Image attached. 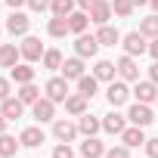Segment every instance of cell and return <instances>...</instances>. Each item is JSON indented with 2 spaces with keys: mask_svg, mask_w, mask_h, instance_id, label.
I'll return each instance as SVG.
<instances>
[{
  "mask_svg": "<svg viewBox=\"0 0 158 158\" xmlns=\"http://www.w3.org/2000/svg\"><path fill=\"white\" fill-rule=\"evenodd\" d=\"M121 47H124L127 56H143V53H149V37L143 31H130V34L121 37Z\"/></svg>",
  "mask_w": 158,
  "mask_h": 158,
  "instance_id": "cell-1",
  "label": "cell"
},
{
  "mask_svg": "<svg viewBox=\"0 0 158 158\" xmlns=\"http://www.w3.org/2000/svg\"><path fill=\"white\" fill-rule=\"evenodd\" d=\"M19 50H22V59H25V62H31V65H34V62H40V59H44V53H47V50H44V44H40V37H34V34H25V37H22V44H19Z\"/></svg>",
  "mask_w": 158,
  "mask_h": 158,
  "instance_id": "cell-2",
  "label": "cell"
},
{
  "mask_svg": "<svg viewBox=\"0 0 158 158\" xmlns=\"http://www.w3.org/2000/svg\"><path fill=\"white\" fill-rule=\"evenodd\" d=\"M77 133H81V130H77L74 121H68V118H56V121H53V136H56L59 143H74Z\"/></svg>",
  "mask_w": 158,
  "mask_h": 158,
  "instance_id": "cell-3",
  "label": "cell"
},
{
  "mask_svg": "<svg viewBox=\"0 0 158 158\" xmlns=\"http://www.w3.org/2000/svg\"><path fill=\"white\" fill-rule=\"evenodd\" d=\"M130 87H127V81H112L109 84V90H106V99H109V106L112 109H118V106H124L127 99H130Z\"/></svg>",
  "mask_w": 158,
  "mask_h": 158,
  "instance_id": "cell-4",
  "label": "cell"
},
{
  "mask_svg": "<svg viewBox=\"0 0 158 158\" xmlns=\"http://www.w3.org/2000/svg\"><path fill=\"white\" fill-rule=\"evenodd\" d=\"M31 115L37 124H47V121H56V102L50 96H40L34 106H31Z\"/></svg>",
  "mask_w": 158,
  "mask_h": 158,
  "instance_id": "cell-5",
  "label": "cell"
},
{
  "mask_svg": "<svg viewBox=\"0 0 158 158\" xmlns=\"http://www.w3.org/2000/svg\"><path fill=\"white\" fill-rule=\"evenodd\" d=\"M99 53V40H96V34H77V40H74V56H81V59H90V56H96Z\"/></svg>",
  "mask_w": 158,
  "mask_h": 158,
  "instance_id": "cell-6",
  "label": "cell"
},
{
  "mask_svg": "<svg viewBox=\"0 0 158 158\" xmlns=\"http://www.w3.org/2000/svg\"><path fill=\"white\" fill-rule=\"evenodd\" d=\"M3 28H6V31H10L13 37H25V34H28V28H31V19H28L25 13H19V10H13Z\"/></svg>",
  "mask_w": 158,
  "mask_h": 158,
  "instance_id": "cell-7",
  "label": "cell"
},
{
  "mask_svg": "<svg viewBox=\"0 0 158 158\" xmlns=\"http://www.w3.org/2000/svg\"><path fill=\"white\" fill-rule=\"evenodd\" d=\"M115 65H118V77H121V81H133V84L139 81V65H136V56H127V53H124Z\"/></svg>",
  "mask_w": 158,
  "mask_h": 158,
  "instance_id": "cell-8",
  "label": "cell"
},
{
  "mask_svg": "<svg viewBox=\"0 0 158 158\" xmlns=\"http://www.w3.org/2000/svg\"><path fill=\"white\" fill-rule=\"evenodd\" d=\"M44 93L53 102H65L68 99V77H50V81L44 84Z\"/></svg>",
  "mask_w": 158,
  "mask_h": 158,
  "instance_id": "cell-9",
  "label": "cell"
},
{
  "mask_svg": "<svg viewBox=\"0 0 158 158\" xmlns=\"http://www.w3.org/2000/svg\"><path fill=\"white\" fill-rule=\"evenodd\" d=\"M127 121H130V124H136V127H149V124L155 121V115H152V109H149L146 102H136V106H130Z\"/></svg>",
  "mask_w": 158,
  "mask_h": 158,
  "instance_id": "cell-10",
  "label": "cell"
},
{
  "mask_svg": "<svg viewBox=\"0 0 158 158\" xmlns=\"http://www.w3.org/2000/svg\"><path fill=\"white\" fill-rule=\"evenodd\" d=\"M133 96H136V102H158V84L155 81H136V87H133Z\"/></svg>",
  "mask_w": 158,
  "mask_h": 158,
  "instance_id": "cell-11",
  "label": "cell"
},
{
  "mask_svg": "<svg viewBox=\"0 0 158 158\" xmlns=\"http://www.w3.org/2000/svg\"><path fill=\"white\" fill-rule=\"evenodd\" d=\"M124 127H127V115H118L115 109H112L109 115H102V130H106V133L121 136V133H124Z\"/></svg>",
  "mask_w": 158,
  "mask_h": 158,
  "instance_id": "cell-12",
  "label": "cell"
},
{
  "mask_svg": "<svg viewBox=\"0 0 158 158\" xmlns=\"http://www.w3.org/2000/svg\"><path fill=\"white\" fill-rule=\"evenodd\" d=\"M87 13H90V22H93V25H109V19H112L115 10H112L109 0H96V3H93Z\"/></svg>",
  "mask_w": 158,
  "mask_h": 158,
  "instance_id": "cell-13",
  "label": "cell"
},
{
  "mask_svg": "<svg viewBox=\"0 0 158 158\" xmlns=\"http://www.w3.org/2000/svg\"><path fill=\"white\" fill-rule=\"evenodd\" d=\"M87 25H90V13L87 10H71L68 13V31L71 34H84Z\"/></svg>",
  "mask_w": 158,
  "mask_h": 158,
  "instance_id": "cell-14",
  "label": "cell"
},
{
  "mask_svg": "<svg viewBox=\"0 0 158 158\" xmlns=\"http://www.w3.org/2000/svg\"><path fill=\"white\" fill-rule=\"evenodd\" d=\"M77 130H81L84 136H96V133L102 130V118H96V115L84 112L81 118H77Z\"/></svg>",
  "mask_w": 158,
  "mask_h": 158,
  "instance_id": "cell-15",
  "label": "cell"
},
{
  "mask_svg": "<svg viewBox=\"0 0 158 158\" xmlns=\"http://www.w3.org/2000/svg\"><path fill=\"white\" fill-rule=\"evenodd\" d=\"M146 127H136V124H130V127H124V133H121V143L127 146V149H136V146H146V133H143Z\"/></svg>",
  "mask_w": 158,
  "mask_h": 158,
  "instance_id": "cell-16",
  "label": "cell"
},
{
  "mask_svg": "<svg viewBox=\"0 0 158 158\" xmlns=\"http://www.w3.org/2000/svg\"><path fill=\"white\" fill-rule=\"evenodd\" d=\"M81 158H106V146L99 136H87L81 143Z\"/></svg>",
  "mask_w": 158,
  "mask_h": 158,
  "instance_id": "cell-17",
  "label": "cell"
},
{
  "mask_svg": "<svg viewBox=\"0 0 158 158\" xmlns=\"http://www.w3.org/2000/svg\"><path fill=\"white\" fill-rule=\"evenodd\" d=\"M0 112L6 115V121H16V118H22V115H25V102H22L19 96H10V99L0 102Z\"/></svg>",
  "mask_w": 158,
  "mask_h": 158,
  "instance_id": "cell-18",
  "label": "cell"
},
{
  "mask_svg": "<svg viewBox=\"0 0 158 158\" xmlns=\"http://www.w3.org/2000/svg\"><path fill=\"white\" fill-rule=\"evenodd\" d=\"M10 81H16V84H31V81H34V68H31V62L13 65V68H10Z\"/></svg>",
  "mask_w": 158,
  "mask_h": 158,
  "instance_id": "cell-19",
  "label": "cell"
},
{
  "mask_svg": "<svg viewBox=\"0 0 158 158\" xmlns=\"http://www.w3.org/2000/svg\"><path fill=\"white\" fill-rule=\"evenodd\" d=\"M65 112H68L71 118H81V115L87 112V96H84V93H68V99H65Z\"/></svg>",
  "mask_w": 158,
  "mask_h": 158,
  "instance_id": "cell-20",
  "label": "cell"
},
{
  "mask_svg": "<svg viewBox=\"0 0 158 158\" xmlns=\"http://www.w3.org/2000/svg\"><path fill=\"white\" fill-rule=\"evenodd\" d=\"M19 59H22V50L16 44H0V65H3V68L19 65Z\"/></svg>",
  "mask_w": 158,
  "mask_h": 158,
  "instance_id": "cell-21",
  "label": "cell"
},
{
  "mask_svg": "<svg viewBox=\"0 0 158 158\" xmlns=\"http://www.w3.org/2000/svg\"><path fill=\"white\" fill-rule=\"evenodd\" d=\"M93 74L99 77V81L112 84V81H115V74H118V65H115V62H109V59H96V65H93Z\"/></svg>",
  "mask_w": 158,
  "mask_h": 158,
  "instance_id": "cell-22",
  "label": "cell"
},
{
  "mask_svg": "<svg viewBox=\"0 0 158 158\" xmlns=\"http://www.w3.org/2000/svg\"><path fill=\"white\" fill-rule=\"evenodd\" d=\"M84 74V59L81 56H71L62 62V77H68V81H77V77Z\"/></svg>",
  "mask_w": 158,
  "mask_h": 158,
  "instance_id": "cell-23",
  "label": "cell"
},
{
  "mask_svg": "<svg viewBox=\"0 0 158 158\" xmlns=\"http://www.w3.org/2000/svg\"><path fill=\"white\" fill-rule=\"evenodd\" d=\"M19 139H22V146H25V149H37L40 143H47V136H44V130H40V127H25V130L19 133Z\"/></svg>",
  "mask_w": 158,
  "mask_h": 158,
  "instance_id": "cell-24",
  "label": "cell"
},
{
  "mask_svg": "<svg viewBox=\"0 0 158 158\" xmlns=\"http://www.w3.org/2000/svg\"><path fill=\"white\" fill-rule=\"evenodd\" d=\"M96 90H99V77L96 74H81L77 77V93H84L87 99H93Z\"/></svg>",
  "mask_w": 158,
  "mask_h": 158,
  "instance_id": "cell-25",
  "label": "cell"
},
{
  "mask_svg": "<svg viewBox=\"0 0 158 158\" xmlns=\"http://www.w3.org/2000/svg\"><path fill=\"white\" fill-rule=\"evenodd\" d=\"M47 34H50V37H65V34H71V31H68V16H53V19L47 22Z\"/></svg>",
  "mask_w": 158,
  "mask_h": 158,
  "instance_id": "cell-26",
  "label": "cell"
},
{
  "mask_svg": "<svg viewBox=\"0 0 158 158\" xmlns=\"http://www.w3.org/2000/svg\"><path fill=\"white\" fill-rule=\"evenodd\" d=\"M96 40H99V47H115V44H121V34H118V28H112V25H99Z\"/></svg>",
  "mask_w": 158,
  "mask_h": 158,
  "instance_id": "cell-27",
  "label": "cell"
},
{
  "mask_svg": "<svg viewBox=\"0 0 158 158\" xmlns=\"http://www.w3.org/2000/svg\"><path fill=\"white\" fill-rule=\"evenodd\" d=\"M19 146H22V139H16L10 133H0V158H16Z\"/></svg>",
  "mask_w": 158,
  "mask_h": 158,
  "instance_id": "cell-28",
  "label": "cell"
},
{
  "mask_svg": "<svg viewBox=\"0 0 158 158\" xmlns=\"http://www.w3.org/2000/svg\"><path fill=\"white\" fill-rule=\"evenodd\" d=\"M19 99L25 102V106H34L37 99H40V87L31 81V84H19Z\"/></svg>",
  "mask_w": 158,
  "mask_h": 158,
  "instance_id": "cell-29",
  "label": "cell"
},
{
  "mask_svg": "<svg viewBox=\"0 0 158 158\" xmlns=\"http://www.w3.org/2000/svg\"><path fill=\"white\" fill-rule=\"evenodd\" d=\"M139 31L152 40V37H158V13H152V16H146V19H139Z\"/></svg>",
  "mask_w": 158,
  "mask_h": 158,
  "instance_id": "cell-30",
  "label": "cell"
},
{
  "mask_svg": "<svg viewBox=\"0 0 158 158\" xmlns=\"http://www.w3.org/2000/svg\"><path fill=\"white\" fill-rule=\"evenodd\" d=\"M40 62H44V68H50V71H56V68H62V62H65V59H62V53H59V50H47Z\"/></svg>",
  "mask_w": 158,
  "mask_h": 158,
  "instance_id": "cell-31",
  "label": "cell"
},
{
  "mask_svg": "<svg viewBox=\"0 0 158 158\" xmlns=\"http://www.w3.org/2000/svg\"><path fill=\"white\" fill-rule=\"evenodd\" d=\"M74 6H77V0H53V3H50V13H53V16H68Z\"/></svg>",
  "mask_w": 158,
  "mask_h": 158,
  "instance_id": "cell-32",
  "label": "cell"
},
{
  "mask_svg": "<svg viewBox=\"0 0 158 158\" xmlns=\"http://www.w3.org/2000/svg\"><path fill=\"white\" fill-rule=\"evenodd\" d=\"M112 10H115V16H121V19H127V16H133V0H112Z\"/></svg>",
  "mask_w": 158,
  "mask_h": 158,
  "instance_id": "cell-33",
  "label": "cell"
},
{
  "mask_svg": "<svg viewBox=\"0 0 158 158\" xmlns=\"http://www.w3.org/2000/svg\"><path fill=\"white\" fill-rule=\"evenodd\" d=\"M106 158H130V149L121 143V146H112V149H106Z\"/></svg>",
  "mask_w": 158,
  "mask_h": 158,
  "instance_id": "cell-34",
  "label": "cell"
},
{
  "mask_svg": "<svg viewBox=\"0 0 158 158\" xmlns=\"http://www.w3.org/2000/svg\"><path fill=\"white\" fill-rule=\"evenodd\" d=\"M53 158H74V152H71L68 143H59V146L53 149Z\"/></svg>",
  "mask_w": 158,
  "mask_h": 158,
  "instance_id": "cell-35",
  "label": "cell"
},
{
  "mask_svg": "<svg viewBox=\"0 0 158 158\" xmlns=\"http://www.w3.org/2000/svg\"><path fill=\"white\" fill-rule=\"evenodd\" d=\"M13 96V87H10V77H0V102Z\"/></svg>",
  "mask_w": 158,
  "mask_h": 158,
  "instance_id": "cell-36",
  "label": "cell"
},
{
  "mask_svg": "<svg viewBox=\"0 0 158 158\" xmlns=\"http://www.w3.org/2000/svg\"><path fill=\"white\" fill-rule=\"evenodd\" d=\"M146 155H149V158H158V136L146 139Z\"/></svg>",
  "mask_w": 158,
  "mask_h": 158,
  "instance_id": "cell-37",
  "label": "cell"
},
{
  "mask_svg": "<svg viewBox=\"0 0 158 158\" xmlns=\"http://www.w3.org/2000/svg\"><path fill=\"white\" fill-rule=\"evenodd\" d=\"M50 3H53V0H28V6H31L34 13H44V10H50Z\"/></svg>",
  "mask_w": 158,
  "mask_h": 158,
  "instance_id": "cell-38",
  "label": "cell"
},
{
  "mask_svg": "<svg viewBox=\"0 0 158 158\" xmlns=\"http://www.w3.org/2000/svg\"><path fill=\"white\" fill-rule=\"evenodd\" d=\"M149 81H155V84H158V59L149 65Z\"/></svg>",
  "mask_w": 158,
  "mask_h": 158,
  "instance_id": "cell-39",
  "label": "cell"
},
{
  "mask_svg": "<svg viewBox=\"0 0 158 158\" xmlns=\"http://www.w3.org/2000/svg\"><path fill=\"white\" fill-rule=\"evenodd\" d=\"M149 56H152V59H158V37H152V40H149Z\"/></svg>",
  "mask_w": 158,
  "mask_h": 158,
  "instance_id": "cell-40",
  "label": "cell"
},
{
  "mask_svg": "<svg viewBox=\"0 0 158 158\" xmlns=\"http://www.w3.org/2000/svg\"><path fill=\"white\" fill-rule=\"evenodd\" d=\"M25 3H28V0H6V6H10V10H19V6H25Z\"/></svg>",
  "mask_w": 158,
  "mask_h": 158,
  "instance_id": "cell-41",
  "label": "cell"
},
{
  "mask_svg": "<svg viewBox=\"0 0 158 158\" xmlns=\"http://www.w3.org/2000/svg\"><path fill=\"white\" fill-rule=\"evenodd\" d=\"M93 3H96V0H77V6H81V10H90Z\"/></svg>",
  "mask_w": 158,
  "mask_h": 158,
  "instance_id": "cell-42",
  "label": "cell"
},
{
  "mask_svg": "<svg viewBox=\"0 0 158 158\" xmlns=\"http://www.w3.org/2000/svg\"><path fill=\"white\" fill-rule=\"evenodd\" d=\"M6 124H10V121H6V115L0 112V133H6Z\"/></svg>",
  "mask_w": 158,
  "mask_h": 158,
  "instance_id": "cell-43",
  "label": "cell"
},
{
  "mask_svg": "<svg viewBox=\"0 0 158 158\" xmlns=\"http://www.w3.org/2000/svg\"><path fill=\"white\" fill-rule=\"evenodd\" d=\"M149 6H152V10H155V13H158V0H149Z\"/></svg>",
  "mask_w": 158,
  "mask_h": 158,
  "instance_id": "cell-44",
  "label": "cell"
},
{
  "mask_svg": "<svg viewBox=\"0 0 158 158\" xmlns=\"http://www.w3.org/2000/svg\"><path fill=\"white\" fill-rule=\"evenodd\" d=\"M143 3H149V0H133V6H143Z\"/></svg>",
  "mask_w": 158,
  "mask_h": 158,
  "instance_id": "cell-45",
  "label": "cell"
},
{
  "mask_svg": "<svg viewBox=\"0 0 158 158\" xmlns=\"http://www.w3.org/2000/svg\"><path fill=\"white\" fill-rule=\"evenodd\" d=\"M0 31H3V25H0Z\"/></svg>",
  "mask_w": 158,
  "mask_h": 158,
  "instance_id": "cell-46",
  "label": "cell"
}]
</instances>
